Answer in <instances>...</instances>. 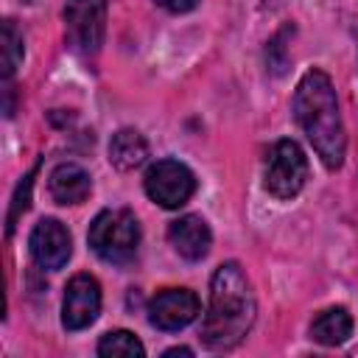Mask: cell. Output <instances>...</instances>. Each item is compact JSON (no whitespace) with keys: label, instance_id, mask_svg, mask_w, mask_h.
Listing matches in <instances>:
<instances>
[{"label":"cell","instance_id":"cell-1","mask_svg":"<svg viewBox=\"0 0 358 358\" xmlns=\"http://www.w3.org/2000/svg\"><path fill=\"white\" fill-rule=\"evenodd\" d=\"M255 313H257V302L243 268L235 260L221 263L210 280V305L201 319L204 347L215 352L238 347L243 336L252 330Z\"/></svg>","mask_w":358,"mask_h":358},{"label":"cell","instance_id":"cell-8","mask_svg":"<svg viewBox=\"0 0 358 358\" xmlns=\"http://www.w3.org/2000/svg\"><path fill=\"white\" fill-rule=\"evenodd\" d=\"M199 316V296L190 288H165L148 302V322L157 330H182Z\"/></svg>","mask_w":358,"mask_h":358},{"label":"cell","instance_id":"cell-7","mask_svg":"<svg viewBox=\"0 0 358 358\" xmlns=\"http://www.w3.org/2000/svg\"><path fill=\"white\" fill-rule=\"evenodd\" d=\"M101 313V285L92 274H76L64 288L62 302V324L64 330H84Z\"/></svg>","mask_w":358,"mask_h":358},{"label":"cell","instance_id":"cell-13","mask_svg":"<svg viewBox=\"0 0 358 358\" xmlns=\"http://www.w3.org/2000/svg\"><path fill=\"white\" fill-rule=\"evenodd\" d=\"M313 341L324 347H338L352 336V316L347 308H327L310 322Z\"/></svg>","mask_w":358,"mask_h":358},{"label":"cell","instance_id":"cell-6","mask_svg":"<svg viewBox=\"0 0 358 358\" xmlns=\"http://www.w3.org/2000/svg\"><path fill=\"white\" fill-rule=\"evenodd\" d=\"M67 42L73 50L90 56L101 48L103 22H106V0H67L64 6Z\"/></svg>","mask_w":358,"mask_h":358},{"label":"cell","instance_id":"cell-4","mask_svg":"<svg viewBox=\"0 0 358 358\" xmlns=\"http://www.w3.org/2000/svg\"><path fill=\"white\" fill-rule=\"evenodd\" d=\"M308 182V157L294 140H277L268 151L263 185L274 199H294Z\"/></svg>","mask_w":358,"mask_h":358},{"label":"cell","instance_id":"cell-2","mask_svg":"<svg viewBox=\"0 0 358 358\" xmlns=\"http://www.w3.org/2000/svg\"><path fill=\"white\" fill-rule=\"evenodd\" d=\"M294 117L310 140L313 151L324 162V168L336 171L347 154V134L338 112V98L333 81L324 70H308L294 92Z\"/></svg>","mask_w":358,"mask_h":358},{"label":"cell","instance_id":"cell-11","mask_svg":"<svg viewBox=\"0 0 358 358\" xmlns=\"http://www.w3.org/2000/svg\"><path fill=\"white\" fill-rule=\"evenodd\" d=\"M48 190H50L53 201H59V204H81L92 190V179L81 165L62 162L50 171Z\"/></svg>","mask_w":358,"mask_h":358},{"label":"cell","instance_id":"cell-15","mask_svg":"<svg viewBox=\"0 0 358 358\" xmlns=\"http://www.w3.org/2000/svg\"><path fill=\"white\" fill-rule=\"evenodd\" d=\"M25 56V42H22V34L17 31V25L11 20L3 22V76L11 78L14 70L20 67Z\"/></svg>","mask_w":358,"mask_h":358},{"label":"cell","instance_id":"cell-12","mask_svg":"<svg viewBox=\"0 0 358 358\" xmlns=\"http://www.w3.org/2000/svg\"><path fill=\"white\" fill-rule=\"evenodd\" d=\"M148 157V143L137 129H120L109 140V162L117 171H134L145 162Z\"/></svg>","mask_w":358,"mask_h":358},{"label":"cell","instance_id":"cell-18","mask_svg":"<svg viewBox=\"0 0 358 358\" xmlns=\"http://www.w3.org/2000/svg\"><path fill=\"white\" fill-rule=\"evenodd\" d=\"M173 355H193V350H187V347H171V350H165V358H173Z\"/></svg>","mask_w":358,"mask_h":358},{"label":"cell","instance_id":"cell-9","mask_svg":"<svg viewBox=\"0 0 358 358\" xmlns=\"http://www.w3.org/2000/svg\"><path fill=\"white\" fill-rule=\"evenodd\" d=\"M28 249H31V257L39 268H48V271H56L62 268L67 260H70V252H73V243H70V232L62 221L56 218H42L34 229H31V238H28Z\"/></svg>","mask_w":358,"mask_h":358},{"label":"cell","instance_id":"cell-10","mask_svg":"<svg viewBox=\"0 0 358 358\" xmlns=\"http://www.w3.org/2000/svg\"><path fill=\"white\" fill-rule=\"evenodd\" d=\"M168 241L185 260H201L210 252L213 232L201 215H182L168 227Z\"/></svg>","mask_w":358,"mask_h":358},{"label":"cell","instance_id":"cell-14","mask_svg":"<svg viewBox=\"0 0 358 358\" xmlns=\"http://www.w3.org/2000/svg\"><path fill=\"white\" fill-rule=\"evenodd\" d=\"M98 355L101 358H143L145 347L129 330H109L98 341Z\"/></svg>","mask_w":358,"mask_h":358},{"label":"cell","instance_id":"cell-5","mask_svg":"<svg viewBox=\"0 0 358 358\" xmlns=\"http://www.w3.org/2000/svg\"><path fill=\"white\" fill-rule=\"evenodd\" d=\"M143 187L151 201H157L165 210H176L190 201L196 193V176L193 171L179 159H157L143 179Z\"/></svg>","mask_w":358,"mask_h":358},{"label":"cell","instance_id":"cell-16","mask_svg":"<svg viewBox=\"0 0 358 358\" xmlns=\"http://www.w3.org/2000/svg\"><path fill=\"white\" fill-rule=\"evenodd\" d=\"M31 185H34V171L25 176V182L20 185V190H17V196H14V204H11V213H8V232L14 229L17 215H20V213H25V207H28V193H31Z\"/></svg>","mask_w":358,"mask_h":358},{"label":"cell","instance_id":"cell-19","mask_svg":"<svg viewBox=\"0 0 358 358\" xmlns=\"http://www.w3.org/2000/svg\"><path fill=\"white\" fill-rule=\"evenodd\" d=\"M355 36H358V28H355Z\"/></svg>","mask_w":358,"mask_h":358},{"label":"cell","instance_id":"cell-3","mask_svg":"<svg viewBox=\"0 0 358 358\" xmlns=\"http://www.w3.org/2000/svg\"><path fill=\"white\" fill-rule=\"evenodd\" d=\"M90 249L112 266H123L137 255L140 246V224L131 210L115 207V210H101L87 232Z\"/></svg>","mask_w":358,"mask_h":358},{"label":"cell","instance_id":"cell-17","mask_svg":"<svg viewBox=\"0 0 358 358\" xmlns=\"http://www.w3.org/2000/svg\"><path fill=\"white\" fill-rule=\"evenodd\" d=\"M165 11H173V14H185V11H190V8H196L199 6V0H157Z\"/></svg>","mask_w":358,"mask_h":358}]
</instances>
